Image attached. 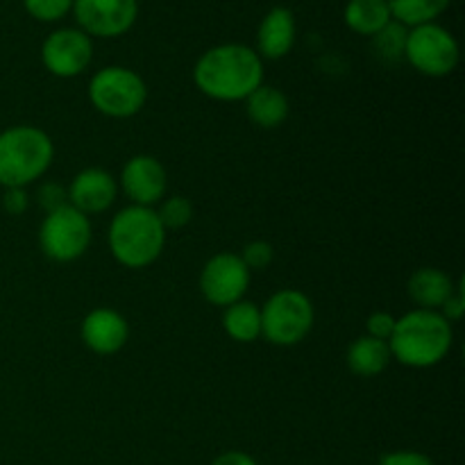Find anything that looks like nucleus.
<instances>
[{
  "mask_svg": "<svg viewBox=\"0 0 465 465\" xmlns=\"http://www.w3.org/2000/svg\"><path fill=\"white\" fill-rule=\"evenodd\" d=\"M54 159L48 132L35 125H14L0 132V186L25 189L45 175Z\"/></svg>",
  "mask_w": 465,
  "mask_h": 465,
  "instance_id": "obj_4",
  "label": "nucleus"
},
{
  "mask_svg": "<svg viewBox=\"0 0 465 465\" xmlns=\"http://www.w3.org/2000/svg\"><path fill=\"white\" fill-rule=\"evenodd\" d=\"M157 216L163 230H180V227L189 225L191 218H193V204L184 195H173V198L163 200Z\"/></svg>",
  "mask_w": 465,
  "mask_h": 465,
  "instance_id": "obj_22",
  "label": "nucleus"
},
{
  "mask_svg": "<svg viewBox=\"0 0 465 465\" xmlns=\"http://www.w3.org/2000/svg\"><path fill=\"white\" fill-rule=\"evenodd\" d=\"M459 41L448 27L439 23L409 27L404 59L416 68L420 75L445 77L459 66Z\"/></svg>",
  "mask_w": 465,
  "mask_h": 465,
  "instance_id": "obj_7",
  "label": "nucleus"
},
{
  "mask_svg": "<svg viewBox=\"0 0 465 465\" xmlns=\"http://www.w3.org/2000/svg\"><path fill=\"white\" fill-rule=\"evenodd\" d=\"M463 313H465L463 286L459 284L457 289H454V293L448 298V302H445L443 307H440V316H443L448 322H452V321H461Z\"/></svg>",
  "mask_w": 465,
  "mask_h": 465,
  "instance_id": "obj_30",
  "label": "nucleus"
},
{
  "mask_svg": "<svg viewBox=\"0 0 465 465\" xmlns=\"http://www.w3.org/2000/svg\"><path fill=\"white\" fill-rule=\"evenodd\" d=\"M239 257L243 259L248 271H263V268H268L272 263L275 252H272V245L266 243V241H252V243L245 245Z\"/></svg>",
  "mask_w": 465,
  "mask_h": 465,
  "instance_id": "obj_25",
  "label": "nucleus"
},
{
  "mask_svg": "<svg viewBox=\"0 0 465 465\" xmlns=\"http://www.w3.org/2000/svg\"><path fill=\"white\" fill-rule=\"evenodd\" d=\"M409 27H404L402 23L391 21L380 35H375L377 50H380L381 57L386 59H404V44H407Z\"/></svg>",
  "mask_w": 465,
  "mask_h": 465,
  "instance_id": "obj_23",
  "label": "nucleus"
},
{
  "mask_svg": "<svg viewBox=\"0 0 465 465\" xmlns=\"http://www.w3.org/2000/svg\"><path fill=\"white\" fill-rule=\"evenodd\" d=\"M109 250L121 266L139 271L157 262L166 245V230L153 207L121 209L109 225Z\"/></svg>",
  "mask_w": 465,
  "mask_h": 465,
  "instance_id": "obj_3",
  "label": "nucleus"
},
{
  "mask_svg": "<svg viewBox=\"0 0 465 465\" xmlns=\"http://www.w3.org/2000/svg\"><path fill=\"white\" fill-rule=\"evenodd\" d=\"M343 21L354 35L375 36L393 21V16L386 0H348Z\"/></svg>",
  "mask_w": 465,
  "mask_h": 465,
  "instance_id": "obj_19",
  "label": "nucleus"
},
{
  "mask_svg": "<svg viewBox=\"0 0 465 465\" xmlns=\"http://www.w3.org/2000/svg\"><path fill=\"white\" fill-rule=\"evenodd\" d=\"M452 343V325L440 312L430 309H413L398 318L389 339L391 357L407 368L439 366L450 354Z\"/></svg>",
  "mask_w": 465,
  "mask_h": 465,
  "instance_id": "obj_2",
  "label": "nucleus"
},
{
  "mask_svg": "<svg viewBox=\"0 0 465 465\" xmlns=\"http://www.w3.org/2000/svg\"><path fill=\"white\" fill-rule=\"evenodd\" d=\"M71 12L84 35L116 39L134 27L139 0H73Z\"/></svg>",
  "mask_w": 465,
  "mask_h": 465,
  "instance_id": "obj_9",
  "label": "nucleus"
},
{
  "mask_svg": "<svg viewBox=\"0 0 465 465\" xmlns=\"http://www.w3.org/2000/svg\"><path fill=\"white\" fill-rule=\"evenodd\" d=\"M23 7L35 21L57 23L73 9V0H23Z\"/></svg>",
  "mask_w": 465,
  "mask_h": 465,
  "instance_id": "obj_24",
  "label": "nucleus"
},
{
  "mask_svg": "<svg viewBox=\"0 0 465 465\" xmlns=\"http://www.w3.org/2000/svg\"><path fill=\"white\" fill-rule=\"evenodd\" d=\"M454 282L448 272L440 268H418L411 277H409V298L418 304V309H430V312H439L450 295L454 293Z\"/></svg>",
  "mask_w": 465,
  "mask_h": 465,
  "instance_id": "obj_16",
  "label": "nucleus"
},
{
  "mask_svg": "<svg viewBox=\"0 0 465 465\" xmlns=\"http://www.w3.org/2000/svg\"><path fill=\"white\" fill-rule=\"evenodd\" d=\"M395 321H398V318L391 316L389 312L371 313L366 321L368 336H372V339H380V341H389L391 334H393V330H395Z\"/></svg>",
  "mask_w": 465,
  "mask_h": 465,
  "instance_id": "obj_26",
  "label": "nucleus"
},
{
  "mask_svg": "<svg viewBox=\"0 0 465 465\" xmlns=\"http://www.w3.org/2000/svg\"><path fill=\"white\" fill-rule=\"evenodd\" d=\"M393 361L391 357L389 341L372 339V336H361L352 341L348 348V368L357 377H375L389 368Z\"/></svg>",
  "mask_w": 465,
  "mask_h": 465,
  "instance_id": "obj_18",
  "label": "nucleus"
},
{
  "mask_svg": "<svg viewBox=\"0 0 465 465\" xmlns=\"http://www.w3.org/2000/svg\"><path fill=\"white\" fill-rule=\"evenodd\" d=\"M393 21L404 27H418L425 23H436L450 9L452 0H386Z\"/></svg>",
  "mask_w": 465,
  "mask_h": 465,
  "instance_id": "obj_21",
  "label": "nucleus"
},
{
  "mask_svg": "<svg viewBox=\"0 0 465 465\" xmlns=\"http://www.w3.org/2000/svg\"><path fill=\"white\" fill-rule=\"evenodd\" d=\"M262 309V336L277 348H293L312 331L316 312L302 291L282 289Z\"/></svg>",
  "mask_w": 465,
  "mask_h": 465,
  "instance_id": "obj_5",
  "label": "nucleus"
},
{
  "mask_svg": "<svg viewBox=\"0 0 465 465\" xmlns=\"http://www.w3.org/2000/svg\"><path fill=\"white\" fill-rule=\"evenodd\" d=\"M91 221L71 204L54 209L44 218L39 230V245L53 262L68 263L80 259L91 243Z\"/></svg>",
  "mask_w": 465,
  "mask_h": 465,
  "instance_id": "obj_8",
  "label": "nucleus"
},
{
  "mask_svg": "<svg viewBox=\"0 0 465 465\" xmlns=\"http://www.w3.org/2000/svg\"><path fill=\"white\" fill-rule=\"evenodd\" d=\"M94 59V41L80 27H59L45 36L41 45V62L54 77H77Z\"/></svg>",
  "mask_w": 465,
  "mask_h": 465,
  "instance_id": "obj_10",
  "label": "nucleus"
},
{
  "mask_svg": "<svg viewBox=\"0 0 465 465\" xmlns=\"http://www.w3.org/2000/svg\"><path fill=\"white\" fill-rule=\"evenodd\" d=\"M39 204L48 213L54 212V209L64 207V204H68L66 189H62V186L54 184V182H48V184H44L39 189Z\"/></svg>",
  "mask_w": 465,
  "mask_h": 465,
  "instance_id": "obj_27",
  "label": "nucleus"
},
{
  "mask_svg": "<svg viewBox=\"0 0 465 465\" xmlns=\"http://www.w3.org/2000/svg\"><path fill=\"white\" fill-rule=\"evenodd\" d=\"M89 100L109 118H130L143 109L148 86L143 77L125 66H104L91 77Z\"/></svg>",
  "mask_w": 465,
  "mask_h": 465,
  "instance_id": "obj_6",
  "label": "nucleus"
},
{
  "mask_svg": "<svg viewBox=\"0 0 465 465\" xmlns=\"http://www.w3.org/2000/svg\"><path fill=\"white\" fill-rule=\"evenodd\" d=\"M82 343L95 354H116L125 348L127 339H130V325L125 318L118 312L107 307L94 309L84 316L80 327Z\"/></svg>",
  "mask_w": 465,
  "mask_h": 465,
  "instance_id": "obj_14",
  "label": "nucleus"
},
{
  "mask_svg": "<svg viewBox=\"0 0 465 465\" xmlns=\"http://www.w3.org/2000/svg\"><path fill=\"white\" fill-rule=\"evenodd\" d=\"M3 207L5 212L12 213V216H21V213H25V209L30 207V198H27L25 189H5Z\"/></svg>",
  "mask_w": 465,
  "mask_h": 465,
  "instance_id": "obj_29",
  "label": "nucleus"
},
{
  "mask_svg": "<svg viewBox=\"0 0 465 465\" xmlns=\"http://www.w3.org/2000/svg\"><path fill=\"white\" fill-rule=\"evenodd\" d=\"M66 195L68 204L84 213V216L103 213L116 203L118 182L114 180L112 173L103 171V168H84V171L73 177Z\"/></svg>",
  "mask_w": 465,
  "mask_h": 465,
  "instance_id": "obj_13",
  "label": "nucleus"
},
{
  "mask_svg": "<svg viewBox=\"0 0 465 465\" xmlns=\"http://www.w3.org/2000/svg\"><path fill=\"white\" fill-rule=\"evenodd\" d=\"M248 286V266L234 252L213 254L200 272V291H203L204 300L216 307H230V304L243 300Z\"/></svg>",
  "mask_w": 465,
  "mask_h": 465,
  "instance_id": "obj_11",
  "label": "nucleus"
},
{
  "mask_svg": "<svg viewBox=\"0 0 465 465\" xmlns=\"http://www.w3.org/2000/svg\"><path fill=\"white\" fill-rule=\"evenodd\" d=\"M248 118L262 130H275L289 116V98L277 86L262 84L245 98Z\"/></svg>",
  "mask_w": 465,
  "mask_h": 465,
  "instance_id": "obj_17",
  "label": "nucleus"
},
{
  "mask_svg": "<svg viewBox=\"0 0 465 465\" xmlns=\"http://www.w3.org/2000/svg\"><path fill=\"white\" fill-rule=\"evenodd\" d=\"M380 465H434V461L416 450H398V452L384 454L380 459Z\"/></svg>",
  "mask_w": 465,
  "mask_h": 465,
  "instance_id": "obj_28",
  "label": "nucleus"
},
{
  "mask_svg": "<svg viewBox=\"0 0 465 465\" xmlns=\"http://www.w3.org/2000/svg\"><path fill=\"white\" fill-rule=\"evenodd\" d=\"M193 82L207 98L236 103L263 84V59L245 44H221L200 54Z\"/></svg>",
  "mask_w": 465,
  "mask_h": 465,
  "instance_id": "obj_1",
  "label": "nucleus"
},
{
  "mask_svg": "<svg viewBox=\"0 0 465 465\" xmlns=\"http://www.w3.org/2000/svg\"><path fill=\"white\" fill-rule=\"evenodd\" d=\"M212 465H257V461L245 452H223L221 457L213 459Z\"/></svg>",
  "mask_w": 465,
  "mask_h": 465,
  "instance_id": "obj_31",
  "label": "nucleus"
},
{
  "mask_svg": "<svg viewBox=\"0 0 465 465\" xmlns=\"http://www.w3.org/2000/svg\"><path fill=\"white\" fill-rule=\"evenodd\" d=\"M166 168L153 154H136L123 166L121 189L132 200V204L153 207V204L162 203V198L166 195Z\"/></svg>",
  "mask_w": 465,
  "mask_h": 465,
  "instance_id": "obj_12",
  "label": "nucleus"
},
{
  "mask_svg": "<svg viewBox=\"0 0 465 465\" xmlns=\"http://www.w3.org/2000/svg\"><path fill=\"white\" fill-rule=\"evenodd\" d=\"M295 35V16L289 7H272L262 18L257 30V54L262 59H282L293 50Z\"/></svg>",
  "mask_w": 465,
  "mask_h": 465,
  "instance_id": "obj_15",
  "label": "nucleus"
},
{
  "mask_svg": "<svg viewBox=\"0 0 465 465\" xmlns=\"http://www.w3.org/2000/svg\"><path fill=\"white\" fill-rule=\"evenodd\" d=\"M223 330L239 343H252L262 336V309L248 300L230 304L223 313Z\"/></svg>",
  "mask_w": 465,
  "mask_h": 465,
  "instance_id": "obj_20",
  "label": "nucleus"
}]
</instances>
